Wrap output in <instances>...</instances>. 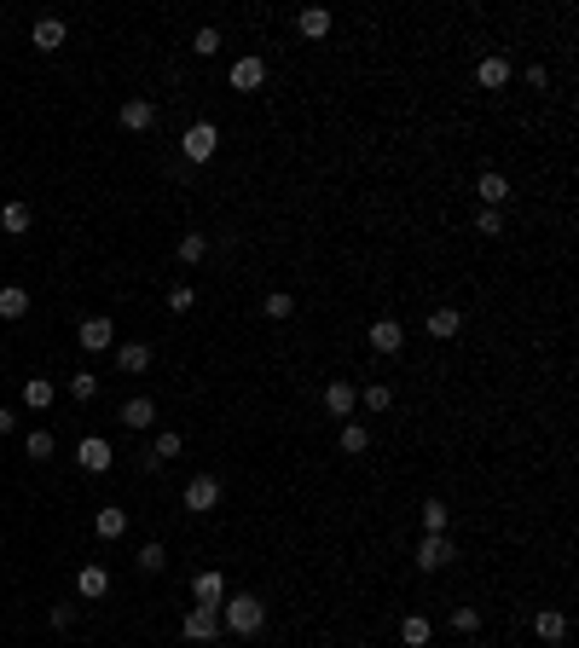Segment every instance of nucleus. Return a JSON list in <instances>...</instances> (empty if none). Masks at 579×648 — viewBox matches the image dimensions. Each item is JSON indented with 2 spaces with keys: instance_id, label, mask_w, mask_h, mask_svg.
Masks as SVG:
<instances>
[{
  "instance_id": "393cba45",
  "label": "nucleus",
  "mask_w": 579,
  "mask_h": 648,
  "mask_svg": "<svg viewBox=\"0 0 579 648\" xmlns=\"http://www.w3.org/2000/svg\"><path fill=\"white\" fill-rule=\"evenodd\" d=\"M116 417L128 423V429H151V423H156V400H145V394H139V400H128Z\"/></svg>"
},
{
  "instance_id": "a211bd4d",
  "label": "nucleus",
  "mask_w": 579,
  "mask_h": 648,
  "mask_svg": "<svg viewBox=\"0 0 579 648\" xmlns=\"http://www.w3.org/2000/svg\"><path fill=\"white\" fill-rule=\"evenodd\" d=\"M295 29H302V41H324V35H331V12H324V6H302V12H295Z\"/></svg>"
},
{
  "instance_id": "9b49d317",
  "label": "nucleus",
  "mask_w": 579,
  "mask_h": 648,
  "mask_svg": "<svg viewBox=\"0 0 579 648\" xmlns=\"http://www.w3.org/2000/svg\"><path fill=\"white\" fill-rule=\"evenodd\" d=\"M324 411H331V417H354V411H359V388L342 383V376H336V383H324Z\"/></svg>"
},
{
  "instance_id": "4468645a",
  "label": "nucleus",
  "mask_w": 579,
  "mask_h": 648,
  "mask_svg": "<svg viewBox=\"0 0 579 648\" xmlns=\"http://www.w3.org/2000/svg\"><path fill=\"white\" fill-rule=\"evenodd\" d=\"M65 18H35V29H29V41H35V53H58L65 46Z\"/></svg>"
},
{
  "instance_id": "e433bc0d",
  "label": "nucleus",
  "mask_w": 579,
  "mask_h": 648,
  "mask_svg": "<svg viewBox=\"0 0 579 648\" xmlns=\"http://www.w3.org/2000/svg\"><path fill=\"white\" fill-rule=\"evenodd\" d=\"M452 631H458V637H475V631H481V608H452Z\"/></svg>"
},
{
  "instance_id": "f704fd0d",
  "label": "nucleus",
  "mask_w": 579,
  "mask_h": 648,
  "mask_svg": "<svg viewBox=\"0 0 579 648\" xmlns=\"http://www.w3.org/2000/svg\"><path fill=\"white\" fill-rule=\"evenodd\" d=\"M359 405H365V411H388V405H394V388H388V383H365Z\"/></svg>"
},
{
  "instance_id": "bb28decb",
  "label": "nucleus",
  "mask_w": 579,
  "mask_h": 648,
  "mask_svg": "<svg viewBox=\"0 0 579 648\" xmlns=\"http://www.w3.org/2000/svg\"><path fill=\"white\" fill-rule=\"evenodd\" d=\"M24 452H29V464H46V457L58 452V440H53V429H29V434H24Z\"/></svg>"
},
{
  "instance_id": "473e14b6",
  "label": "nucleus",
  "mask_w": 579,
  "mask_h": 648,
  "mask_svg": "<svg viewBox=\"0 0 579 648\" xmlns=\"http://www.w3.org/2000/svg\"><path fill=\"white\" fill-rule=\"evenodd\" d=\"M134 562H139V573H163V567H168V550L151 539V544H139V556H134Z\"/></svg>"
},
{
  "instance_id": "4c0bfd02",
  "label": "nucleus",
  "mask_w": 579,
  "mask_h": 648,
  "mask_svg": "<svg viewBox=\"0 0 579 648\" xmlns=\"http://www.w3.org/2000/svg\"><path fill=\"white\" fill-rule=\"evenodd\" d=\"M475 232H481V238H498V232H504V209H481L475 214Z\"/></svg>"
},
{
  "instance_id": "f3484780",
  "label": "nucleus",
  "mask_w": 579,
  "mask_h": 648,
  "mask_svg": "<svg viewBox=\"0 0 579 648\" xmlns=\"http://www.w3.org/2000/svg\"><path fill=\"white\" fill-rule=\"evenodd\" d=\"M371 347H377V354H400V347H405V324L400 319H377V324H371Z\"/></svg>"
},
{
  "instance_id": "6ab92c4d",
  "label": "nucleus",
  "mask_w": 579,
  "mask_h": 648,
  "mask_svg": "<svg viewBox=\"0 0 579 648\" xmlns=\"http://www.w3.org/2000/svg\"><path fill=\"white\" fill-rule=\"evenodd\" d=\"M424 330H429L434 342H452V336H458V330H464V313H458V307H434Z\"/></svg>"
},
{
  "instance_id": "2f4dec72",
  "label": "nucleus",
  "mask_w": 579,
  "mask_h": 648,
  "mask_svg": "<svg viewBox=\"0 0 579 648\" xmlns=\"http://www.w3.org/2000/svg\"><path fill=\"white\" fill-rule=\"evenodd\" d=\"M365 446H371V429H365V423H342V452L359 457Z\"/></svg>"
},
{
  "instance_id": "dca6fc26",
  "label": "nucleus",
  "mask_w": 579,
  "mask_h": 648,
  "mask_svg": "<svg viewBox=\"0 0 579 648\" xmlns=\"http://www.w3.org/2000/svg\"><path fill=\"white\" fill-rule=\"evenodd\" d=\"M534 637L539 643H562V637H568V613H562V608H539L534 613Z\"/></svg>"
},
{
  "instance_id": "ddd939ff",
  "label": "nucleus",
  "mask_w": 579,
  "mask_h": 648,
  "mask_svg": "<svg viewBox=\"0 0 579 648\" xmlns=\"http://www.w3.org/2000/svg\"><path fill=\"white\" fill-rule=\"evenodd\" d=\"M510 75H515V70H510V58H504V53H493V58H481L475 82L487 87V93H504V87H510Z\"/></svg>"
},
{
  "instance_id": "c9c22d12",
  "label": "nucleus",
  "mask_w": 579,
  "mask_h": 648,
  "mask_svg": "<svg viewBox=\"0 0 579 648\" xmlns=\"http://www.w3.org/2000/svg\"><path fill=\"white\" fill-rule=\"evenodd\" d=\"M192 53H197V58H215V53H221V29H215V24H203L197 35H192Z\"/></svg>"
},
{
  "instance_id": "39448f33",
  "label": "nucleus",
  "mask_w": 579,
  "mask_h": 648,
  "mask_svg": "<svg viewBox=\"0 0 579 648\" xmlns=\"http://www.w3.org/2000/svg\"><path fill=\"white\" fill-rule=\"evenodd\" d=\"M180 631H185V643H215V637H221V608L192 603V613L180 620Z\"/></svg>"
},
{
  "instance_id": "6e6552de",
  "label": "nucleus",
  "mask_w": 579,
  "mask_h": 648,
  "mask_svg": "<svg viewBox=\"0 0 579 648\" xmlns=\"http://www.w3.org/2000/svg\"><path fill=\"white\" fill-rule=\"evenodd\" d=\"M105 591H111V573H105L99 562H82V567H75V596H82V603H99Z\"/></svg>"
},
{
  "instance_id": "f257e3e1",
  "label": "nucleus",
  "mask_w": 579,
  "mask_h": 648,
  "mask_svg": "<svg viewBox=\"0 0 579 648\" xmlns=\"http://www.w3.org/2000/svg\"><path fill=\"white\" fill-rule=\"evenodd\" d=\"M221 625L232 631V637H255V631L267 625V603H261V596H249V591L226 596V603H221Z\"/></svg>"
},
{
  "instance_id": "7c9ffc66",
  "label": "nucleus",
  "mask_w": 579,
  "mask_h": 648,
  "mask_svg": "<svg viewBox=\"0 0 579 648\" xmlns=\"http://www.w3.org/2000/svg\"><path fill=\"white\" fill-rule=\"evenodd\" d=\"M65 388H70V400H75V405H93V400H99V376H93V371H75Z\"/></svg>"
},
{
  "instance_id": "412c9836",
  "label": "nucleus",
  "mask_w": 579,
  "mask_h": 648,
  "mask_svg": "<svg viewBox=\"0 0 579 648\" xmlns=\"http://www.w3.org/2000/svg\"><path fill=\"white\" fill-rule=\"evenodd\" d=\"M24 313H29V290H24V284H0V319L18 324Z\"/></svg>"
},
{
  "instance_id": "423d86ee",
  "label": "nucleus",
  "mask_w": 579,
  "mask_h": 648,
  "mask_svg": "<svg viewBox=\"0 0 579 648\" xmlns=\"http://www.w3.org/2000/svg\"><path fill=\"white\" fill-rule=\"evenodd\" d=\"M75 336H82V354H111V347H116V324L105 319V313H93V319L75 324Z\"/></svg>"
},
{
  "instance_id": "9d476101",
  "label": "nucleus",
  "mask_w": 579,
  "mask_h": 648,
  "mask_svg": "<svg viewBox=\"0 0 579 648\" xmlns=\"http://www.w3.org/2000/svg\"><path fill=\"white\" fill-rule=\"evenodd\" d=\"M180 452H185V440H180V429H163V434L151 440V452L139 457V469H163L168 457H180Z\"/></svg>"
},
{
  "instance_id": "a19ab883",
  "label": "nucleus",
  "mask_w": 579,
  "mask_h": 648,
  "mask_svg": "<svg viewBox=\"0 0 579 648\" xmlns=\"http://www.w3.org/2000/svg\"><path fill=\"white\" fill-rule=\"evenodd\" d=\"M18 429V411H0V434H12Z\"/></svg>"
},
{
  "instance_id": "4be33fe9",
  "label": "nucleus",
  "mask_w": 579,
  "mask_h": 648,
  "mask_svg": "<svg viewBox=\"0 0 579 648\" xmlns=\"http://www.w3.org/2000/svg\"><path fill=\"white\" fill-rule=\"evenodd\" d=\"M93 533H99V539H122V533H128V510H122V503H105V510L93 515Z\"/></svg>"
},
{
  "instance_id": "ea45409f",
  "label": "nucleus",
  "mask_w": 579,
  "mask_h": 648,
  "mask_svg": "<svg viewBox=\"0 0 579 648\" xmlns=\"http://www.w3.org/2000/svg\"><path fill=\"white\" fill-rule=\"evenodd\" d=\"M46 620H53L58 631H70L75 625V603H53V608H46Z\"/></svg>"
},
{
  "instance_id": "72a5a7b5",
  "label": "nucleus",
  "mask_w": 579,
  "mask_h": 648,
  "mask_svg": "<svg viewBox=\"0 0 579 648\" xmlns=\"http://www.w3.org/2000/svg\"><path fill=\"white\" fill-rule=\"evenodd\" d=\"M261 313H267V319H278V324H285L290 313H295V295H285V290H267V302H261Z\"/></svg>"
},
{
  "instance_id": "aec40b11",
  "label": "nucleus",
  "mask_w": 579,
  "mask_h": 648,
  "mask_svg": "<svg viewBox=\"0 0 579 648\" xmlns=\"http://www.w3.org/2000/svg\"><path fill=\"white\" fill-rule=\"evenodd\" d=\"M116 122H122V128H128V134H145L151 122H156V105H151V99H128V105H122V116H116Z\"/></svg>"
},
{
  "instance_id": "c85d7f7f",
  "label": "nucleus",
  "mask_w": 579,
  "mask_h": 648,
  "mask_svg": "<svg viewBox=\"0 0 579 648\" xmlns=\"http://www.w3.org/2000/svg\"><path fill=\"white\" fill-rule=\"evenodd\" d=\"M53 400H58V388L46 383V376H29V383H24V405H29V411H46Z\"/></svg>"
},
{
  "instance_id": "1a4fd4ad",
  "label": "nucleus",
  "mask_w": 579,
  "mask_h": 648,
  "mask_svg": "<svg viewBox=\"0 0 579 648\" xmlns=\"http://www.w3.org/2000/svg\"><path fill=\"white\" fill-rule=\"evenodd\" d=\"M192 596H197V603H209V608H221L226 603V573H221V567H203V573L192 579Z\"/></svg>"
},
{
  "instance_id": "cd10ccee",
  "label": "nucleus",
  "mask_w": 579,
  "mask_h": 648,
  "mask_svg": "<svg viewBox=\"0 0 579 648\" xmlns=\"http://www.w3.org/2000/svg\"><path fill=\"white\" fill-rule=\"evenodd\" d=\"M175 255H180V266H197L203 255H209V238H203V232H180Z\"/></svg>"
},
{
  "instance_id": "c756f323",
  "label": "nucleus",
  "mask_w": 579,
  "mask_h": 648,
  "mask_svg": "<svg viewBox=\"0 0 579 648\" xmlns=\"http://www.w3.org/2000/svg\"><path fill=\"white\" fill-rule=\"evenodd\" d=\"M0 232L24 238V232H29V203H0Z\"/></svg>"
},
{
  "instance_id": "f8f14e48",
  "label": "nucleus",
  "mask_w": 579,
  "mask_h": 648,
  "mask_svg": "<svg viewBox=\"0 0 579 648\" xmlns=\"http://www.w3.org/2000/svg\"><path fill=\"white\" fill-rule=\"evenodd\" d=\"M232 87L238 93H255V87H267V58H238V65H232Z\"/></svg>"
},
{
  "instance_id": "7ed1b4c3",
  "label": "nucleus",
  "mask_w": 579,
  "mask_h": 648,
  "mask_svg": "<svg viewBox=\"0 0 579 648\" xmlns=\"http://www.w3.org/2000/svg\"><path fill=\"white\" fill-rule=\"evenodd\" d=\"M180 151H185V163H209V156L221 151V128H215V122H192V128L180 134Z\"/></svg>"
},
{
  "instance_id": "0eeeda50",
  "label": "nucleus",
  "mask_w": 579,
  "mask_h": 648,
  "mask_svg": "<svg viewBox=\"0 0 579 648\" xmlns=\"http://www.w3.org/2000/svg\"><path fill=\"white\" fill-rule=\"evenodd\" d=\"M75 464H82V469H87V475H105V469H111V464H116V452H111V440H105V434H87V440H82V446H75Z\"/></svg>"
},
{
  "instance_id": "58836bf2",
  "label": "nucleus",
  "mask_w": 579,
  "mask_h": 648,
  "mask_svg": "<svg viewBox=\"0 0 579 648\" xmlns=\"http://www.w3.org/2000/svg\"><path fill=\"white\" fill-rule=\"evenodd\" d=\"M197 307V290L192 284H175V290H168V313H192Z\"/></svg>"
},
{
  "instance_id": "a878e982",
  "label": "nucleus",
  "mask_w": 579,
  "mask_h": 648,
  "mask_svg": "<svg viewBox=\"0 0 579 648\" xmlns=\"http://www.w3.org/2000/svg\"><path fill=\"white\" fill-rule=\"evenodd\" d=\"M429 637H434V625L424 620V613H405L400 620V643L405 648H429Z\"/></svg>"
},
{
  "instance_id": "2eb2a0df",
  "label": "nucleus",
  "mask_w": 579,
  "mask_h": 648,
  "mask_svg": "<svg viewBox=\"0 0 579 648\" xmlns=\"http://www.w3.org/2000/svg\"><path fill=\"white\" fill-rule=\"evenodd\" d=\"M116 371L145 376V371H151V342H122V347H116Z\"/></svg>"
},
{
  "instance_id": "b1692460",
  "label": "nucleus",
  "mask_w": 579,
  "mask_h": 648,
  "mask_svg": "<svg viewBox=\"0 0 579 648\" xmlns=\"http://www.w3.org/2000/svg\"><path fill=\"white\" fill-rule=\"evenodd\" d=\"M475 192H481V203H487V209H504V197H510V180H504L498 168H487V174L475 180Z\"/></svg>"
},
{
  "instance_id": "5701e85b",
  "label": "nucleus",
  "mask_w": 579,
  "mask_h": 648,
  "mask_svg": "<svg viewBox=\"0 0 579 648\" xmlns=\"http://www.w3.org/2000/svg\"><path fill=\"white\" fill-rule=\"evenodd\" d=\"M417 515H424V533H452V503L446 498H424Z\"/></svg>"
},
{
  "instance_id": "20e7f679",
  "label": "nucleus",
  "mask_w": 579,
  "mask_h": 648,
  "mask_svg": "<svg viewBox=\"0 0 579 648\" xmlns=\"http://www.w3.org/2000/svg\"><path fill=\"white\" fill-rule=\"evenodd\" d=\"M185 510L192 515H209V510H221V475H192L185 481Z\"/></svg>"
},
{
  "instance_id": "f03ea898",
  "label": "nucleus",
  "mask_w": 579,
  "mask_h": 648,
  "mask_svg": "<svg viewBox=\"0 0 579 648\" xmlns=\"http://www.w3.org/2000/svg\"><path fill=\"white\" fill-rule=\"evenodd\" d=\"M452 556H458V550H452V533H424V539H417V573H441V567H452Z\"/></svg>"
}]
</instances>
